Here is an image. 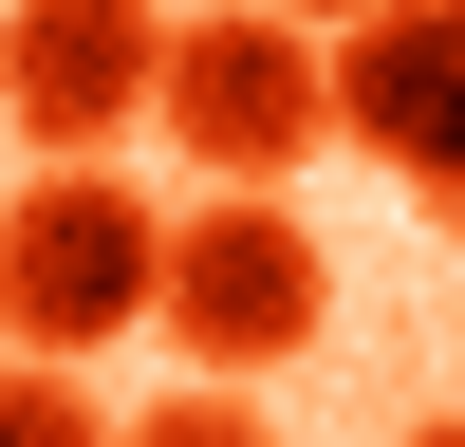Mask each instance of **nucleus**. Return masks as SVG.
Listing matches in <instances>:
<instances>
[{"mask_svg": "<svg viewBox=\"0 0 465 447\" xmlns=\"http://www.w3.org/2000/svg\"><path fill=\"white\" fill-rule=\"evenodd\" d=\"M149 56H168V0H19L0 19V112H19L37 168H112L149 131Z\"/></svg>", "mask_w": 465, "mask_h": 447, "instance_id": "4", "label": "nucleus"}, {"mask_svg": "<svg viewBox=\"0 0 465 447\" xmlns=\"http://www.w3.org/2000/svg\"><path fill=\"white\" fill-rule=\"evenodd\" d=\"M0 447H112V410L74 392V372H37V354H19V372H0Z\"/></svg>", "mask_w": 465, "mask_h": 447, "instance_id": "7", "label": "nucleus"}, {"mask_svg": "<svg viewBox=\"0 0 465 447\" xmlns=\"http://www.w3.org/2000/svg\"><path fill=\"white\" fill-rule=\"evenodd\" d=\"M112 335H149V186L112 168H37L0 205V354L94 372Z\"/></svg>", "mask_w": 465, "mask_h": 447, "instance_id": "2", "label": "nucleus"}, {"mask_svg": "<svg viewBox=\"0 0 465 447\" xmlns=\"http://www.w3.org/2000/svg\"><path fill=\"white\" fill-rule=\"evenodd\" d=\"M391 447H465V429H447V410H429V429H391Z\"/></svg>", "mask_w": 465, "mask_h": 447, "instance_id": "9", "label": "nucleus"}, {"mask_svg": "<svg viewBox=\"0 0 465 447\" xmlns=\"http://www.w3.org/2000/svg\"><path fill=\"white\" fill-rule=\"evenodd\" d=\"M261 19H298V37H354V19H391V0H261Z\"/></svg>", "mask_w": 465, "mask_h": 447, "instance_id": "8", "label": "nucleus"}, {"mask_svg": "<svg viewBox=\"0 0 465 447\" xmlns=\"http://www.w3.org/2000/svg\"><path fill=\"white\" fill-rule=\"evenodd\" d=\"M149 317H168V354L205 372V392H242V372L317 354L335 261H317V224H298L280 186H205L186 224H149Z\"/></svg>", "mask_w": 465, "mask_h": 447, "instance_id": "1", "label": "nucleus"}, {"mask_svg": "<svg viewBox=\"0 0 465 447\" xmlns=\"http://www.w3.org/2000/svg\"><path fill=\"white\" fill-rule=\"evenodd\" d=\"M149 131L186 149L205 186H280V168H317V37L298 19H261V0H223V19H168V56H149Z\"/></svg>", "mask_w": 465, "mask_h": 447, "instance_id": "3", "label": "nucleus"}, {"mask_svg": "<svg viewBox=\"0 0 465 447\" xmlns=\"http://www.w3.org/2000/svg\"><path fill=\"white\" fill-rule=\"evenodd\" d=\"M317 131L372 149L391 186H465V0H391L317 37Z\"/></svg>", "mask_w": 465, "mask_h": 447, "instance_id": "5", "label": "nucleus"}, {"mask_svg": "<svg viewBox=\"0 0 465 447\" xmlns=\"http://www.w3.org/2000/svg\"><path fill=\"white\" fill-rule=\"evenodd\" d=\"M112 447H280V429H261V392H205V372H186V392H149Z\"/></svg>", "mask_w": 465, "mask_h": 447, "instance_id": "6", "label": "nucleus"}]
</instances>
